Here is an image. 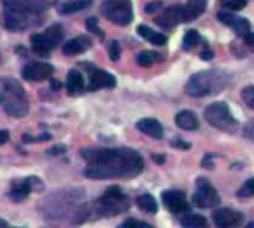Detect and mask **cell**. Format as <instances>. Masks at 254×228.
<instances>
[{
    "mask_svg": "<svg viewBox=\"0 0 254 228\" xmlns=\"http://www.w3.org/2000/svg\"><path fill=\"white\" fill-rule=\"evenodd\" d=\"M82 157L88 161L84 175L90 179L135 178L144 170L142 157L129 148L82 151Z\"/></svg>",
    "mask_w": 254,
    "mask_h": 228,
    "instance_id": "1",
    "label": "cell"
},
{
    "mask_svg": "<svg viewBox=\"0 0 254 228\" xmlns=\"http://www.w3.org/2000/svg\"><path fill=\"white\" fill-rule=\"evenodd\" d=\"M230 84V76L223 70H203L194 73L187 85L186 91L191 97H203L211 94H218L223 90H226Z\"/></svg>",
    "mask_w": 254,
    "mask_h": 228,
    "instance_id": "2",
    "label": "cell"
},
{
    "mask_svg": "<svg viewBox=\"0 0 254 228\" xmlns=\"http://www.w3.org/2000/svg\"><path fill=\"white\" fill-rule=\"evenodd\" d=\"M0 104L14 118H23L29 113V97L23 85L12 78L0 79Z\"/></svg>",
    "mask_w": 254,
    "mask_h": 228,
    "instance_id": "3",
    "label": "cell"
},
{
    "mask_svg": "<svg viewBox=\"0 0 254 228\" xmlns=\"http://www.w3.org/2000/svg\"><path fill=\"white\" fill-rule=\"evenodd\" d=\"M130 203L127 195L118 186H109L105 194L96 201L97 216H117L129 209Z\"/></svg>",
    "mask_w": 254,
    "mask_h": 228,
    "instance_id": "4",
    "label": "cell"
},
{
    "mask_svg": "<svg viewBox=\"0 0 254 228\" xmlns=\"http://www.w3.org/2000/svg\"><path fill=\"white\" fill-rule=\"evenodd\" d=\"M205 120L212 127L226 133H235L238 129V121L233 118L229 106L223 101H215L205 109Z\"/></svg>",
    "mask_w": 254,
    "mask_h": 228,
    "instance_id": "5",
    "label": "cell"
},
{
    "mask_svg": "<svg viewBox=\"0 0 254 228\" xmlns=\"http://www.w3.org/2000/svg\"><path fill=\"white\" fill-rule=\"evenodd\" d=\"M100 14L117 26H127L133 21V6L130 0H105Z\"/></svg>",
    "mask_w": 254,
    "mask_h": 228,
    "instance_id": "6",
    "label": "cell"
},
{
    "mask_svg": "<svg viewBox=\"0 0 254 228\" xmlns=\"http://www.w3.org/2000/svg\"><path fill=\"white\" fill-rule=\"evenodd\" d=\"M35 9L20 0H9L5 5V18H6V27L9 30H24L29 27V21L32 18V14Z\"/></svg>",
    "mask_w": 254,
    "mask_h": 228,
    "instance_id": "7",
    "label": "cell"
},
{
    "mask_svg": "<svg viewBox=\"0 0 254 228\" xmlns=\"http://www.w3.org/2000/svg\"><path fill=\"white\" fill-rule=\"evenodd\" d=\"M193 203L200 209L214 207L220 203V195L217 189L203 178L197 179L196 182V191L193 194Z\"/></svg>",
    "mask_w": 254,
    "mask_h": 228,
    "instance_id": "8",
    "label": "cell"
},
{
    "mask_svg": "<svg viewBox=\"0 0 254 228\" xmlns=\"http://www.w3.org/2000/svg\"><path fill=\"white\" fill-rule=\"evenodd\" d=\"M162 200L165 207L171 212V213H183L186 210H189V203L186 198V194L180 189H168L162 192Z\"/></svg>",
    "mask_w": 254,
    "mask_h": 228,
    "instance_id": "9",
    "label": "cell"
},
{
    "mask_svg": "<svg viewBox=\"0 0 254 228\" xmlns=\"http://www.w3.org/2000/svg\"><path fill=\"white\" fill-rule=\"evenodd\" d=\"M54 73V69L51 64L48 63H42V61H35V63H30L27 64L23 72H21V76L26 79V81H30V82H39V81H45V79H50Z\"/></svg>",
    "mask_w": 254,
    "mask_h": 228,
    "instance_id": "10",
    "label": "cell"
},
{
    "mask_svg": "<svg viewBox=\"0 0 254 228\" xmlns=\"http://www.w3.org/2000/svg\"><path fill=\"white\" fill-rule=\"evenodd\" d=\"M217 18L220 23H223L224 26L230 27L238 36H244L250 32V21L247 18H242V17H238L235 15L233 12H229V11H220L217 14Z\"/></svg>",
    "mask_w": 254,
    "mask_h": 228,
    "instance_id": "11",
    "label": "cell"
},
{
    "mask_svg": "<svg viewBox=\"0 0 254 228\" xmlns=\"http://www.w3.org/2000/svg\"><path fill=\"white\" fill-rule=\"evenodd\" d=\"M242 213L229 207L214 212V222L218 228H236L242 224Z\"/></svg>",
    "mask_w": 254,
    "mask_h": 228,
    "instance_id": "12",
    "label": "cell"
},
{
    "mask_svg": "<svg viewBox=\"0 0 254 228\" xmlns=\"http://www.w3.org/2000/svg\"><path fill=\"white\" fill-rule=\"evenodd\" d=\"M115 84H117V79L114 75H111L109 72H105L102 69H94V70H91V75H90L88 90L97 91L100 88H114Z\"/></svg>",
    "mask_w": 254,
    "mask_h": 228,
    "instance_id": "13",
    "label": "cell"
},
{
    "mask_svg": "<svg viewBox=\"0 0 254 228\" xmlns=\"http://www.w3.org/2000/svg\"><path fill=\"white\" fill-rule=\"evenodd\" d=\"M157 26H160L162 29L165 30H171L174 29L177 24L183 23V14H181V6L177 5V6H171L168 9H165V12L156 18L154 21Z\"/></svg>",
    "mask_w": 254,
    "mask_h": 228,
    "instance_id": "14",
    "label": "cell"
},
{
    "mask_svg": "<svg viewBox=\"0 0 254 228\" xmlns=\"http://www.w3.org/2000/svg\"><path fill=\"white\" fill-rule=\"evenodd\" d=\"M208 5V0H187V3L181 6L183 14V23H190L199 18Z\"/></svg>",
    "mask_w": 254,
    "mask_h": 228,
    "instance_id": "15",
    "label": "cell"
},
{
    "mask_svg": "<svg viewBox=\"0 0 254 228\" xmlns=\"http://www.w3.org/2000/svg\"><path fill=\"white\" fill-rule=\"evenodd\" d=\"M39 181L36 178H27V179H21V181H15L12 182V189L9 192V197L14 201H23L35 188V183H38Z\"/></svg>",
    "mask_w": 254,
    "mask_h": 228,
    "instance_id": "16",
    "label": "cell"
},
{
    "mask_svg": "<svg viewBox=\"0 0 254 228\" xmlns=\"http://www.w3.org/2000/svg\"><path fill=\"white\" fill-rule=\"evenodd\" d=\"M136 129L150 136V137H154V139H162L163 137V126L154 120V118H144V120H139L136 123Z\"/></svg>",
    "mask_w": 254,
    "mask_h": 228,
    "instance_id": "17",
    "label": "cell"
},
{
    "mask_svg": "<svg viewBox=\"0 0 254 228\" xmlns=\"http://www.w3.org/2000/svg\"><path fill=\"white\" fill-rule=\"evenodd\" d=\"M30 45L35 54L41 55V57H47L54 48L56 45L44 35V33H36L30 38Z\"/></svg>",
    "mask_w": 254,
    "mask_h": 228,
    "instance_id": "18",
    "label": "cell"
},
{
    "mask_svg": "<svg viewBox=\"0 0 254 228\" xmlns=\"http://www.w3.org/2000/svg\"><path fill=\"white\" fill-rule=\"evenodd\" d=\"M90 46H91V41L87 36H78L75 39L67 41L62 49L66 55H78V54H82L84 51H87Z\"/></svg>",
    "mask_w": 254,
    "mask_h": 228,
    "instance_id": "19",
    "label": "cell"
},
{
    "mask_svg": "<svg viewBox=\"0 0 254 228\" xmlns=\"http://www.w3.org/2000/svg\"><path fill=\"white\" fill-rule=\"evenodd\" d=\"M175 123L180 129L187 132H194L199 129V120L196 117V113L191 110H181L180 113H177Z\"/></svg>",
    "mask_w": 254,
    "mask_h": 228,
    "instance_id": "20",
    "label": "cell"
},
{
    "mask_svg": "<svg viewBox=\"0 0 254 228\" xmlns=\"http://www.w3.org/2000/svg\"><path fill=\"white\" fill-rule=\"evenodd\" d=\"M66 88H67V92L70 95H79L81 92H84L85 82H84L82 75L76 69L69 70L67 79H66Z\"/></svg>",
    "mask_w": 254,
    "mask_h": 228,
    "instance_id": "21",
    "label": "cell"
},
{
    "mask_svg": "<svg viewBox=\"0 0 254 228\" xmlns=\"http://www.w3.org/2000/svg\"><path fill=\"white\" fill-rule=\"evenodd\" d=\"M136 32H138V35H139L142 39H145V41L151 42L153 45L162 46V45H166V42H168V38H166L165 35H162V33H157V32L151 30L148 26L141 24V26H138Z\"/></svg>",
    "mask_w": 254,
    "mask_h": 228,
    "instance_id": "22",
    "label": "cell"
},
{
    "mask_svg": "<svg viewBox=\"0 0 254 228\" xmlns=\"http://www.w3.org/2000/svg\"><path fill=\"white\" fill-rule=\"evenodd\" d=\"M93 3V0H69V2H64L59 12L63 14V15H69V14H73V12H79L82 9H87L90 8Z\"/></svg>",
    "mask_w": 254,
    "mask_h": 228,
    "instance_id": "23",
    "label": "cell"
},
{
    "mask_svg": "<svg viewBox=\"0 0 254 228\" xmlns=\"http://www.w3.org/2000/svg\"><path fill=\"white\" fill-rule=\"evenodd\" d=\"M136 204L141 210L144 212H148V213H156L159 206H157V201L156 198L151 195V194H142L136 198Z\"/></svg>",
    "mask_w": 254,
    "mask_h": 228,
    "instance_id": "24",
    "label": "cell"
},
{
    "mask_svg": "<svg viewBox=\"0 0 254 228\" xmlns=\"http://www.w3.org/2000/svg\"><path fill=\"white\" fill-rule=\"evenodd\" d=\"M181 224H183L184 228H209L206 218L202 216V215H194V213L184 216Z\"/></svg>",
    "mask_w": 254,
    "mask_h": 228,
    "instance_id": "25",
    "label": "cell"
},
{
    "mask_svg": "<svg viewBox=\"0 0 254 228\" xmlns=\"http://www.w3.org/2000/svg\"><path fill=\"white\" fill-rule=\"evenodd\" d=\"M56 46L62 42V39H63V27L60 26V24H53V26H50L47 30H45V33H44Z\"/></svg>",
    "mask_w": 254,
    "mask_h": 228,
    "instance_id": "26",
    "label": "cell"
},
{
    "mask_svg": "<svg viewBox=\"0 0 254 228\" xmlns=\"http://www.w3.org/2000/svg\"><path fill=\"white\" fill-rule=\"evenodd\" d=\"M200 41V36L196 30H189L186 35H184V39H183V48L184 51H190L193 49Z\"/></svg>",
    "mask_w": 254,
    "mask_h": 228,
    "instance_id": "27",
    "label": "cell"
},
{
    "mask_svg": "<svg viewBox=\"0 0 254 228\" xmlns=\"http://www.w3.org/2000/svg\"><path fill=\"white\" fill-rule=\"evenodd\" d=\"M220 3L223 5L224 9H229L232 12L241 11L245 8L247 5V0H220Z\"/></svg>",
    "mask_w": 254,
    "mask_h": 228,
    "instance_id": "28",
    "label": "cell"
},
{
    "mask_svg": "<svg viewBox=\"0 0 254 228\" xmlns=\"http://www.w3.org/2000/svg\"><path fill=\"white\" fill-rule=\"evenodd\" d=\"M241 97L242 100L245 101V104L254 110V85H248V87H244L242 91H241Z\"/></svg>",
    "mask_w": 254,
    "mask_h": 228,
    "instance_id": "29",
    "label": "cell"
},
{
    "mask_svg": "<svg viewBox=\"0 0 254 228\" xmlns=\"http://www.w3.org/2000/svg\"><path fill=\"white\" fill-rule=\"evenodd\" d=\"M154 61H156V54L151 51H142L138 55V64L142 67H150V66H153Z\"/></svg>",
    "mask_w": 254,
    "mask_h": 228,
    "instance_id": "30",
    "label": "cell"
},
{
    "mask_svg": "<svg viewBox=\"0 0 254 228\" xmlns=\"http://www.w3.org/2000/svg\"><path fill=\"white\" fill-rule=\"evenodd\" d=\"M118 228H153V227L144 221H138L135 218H130V219H126Z\"/></svg>",
    "mask_w": 254,
    "mask_h": 228,
    "instance_id": "31",
    "label": "cell"
},
{
    "mask_svg": "<svg viewBox=\"0 0 254 228\" xmlns=\"http://www.w3.org/2000/svg\"><path fill=\"white\" fill-rule=\"evenodd\" d=\"M108 54H109V58L112 61H117L121 55V46L118 44V41H111L108 44Z\"/></svg>",
    "mask_w": 254,
    "mask_h": 228,
    "instance_id": "32",
    "label": "cell"
},
{
    "mask_svg": "<svg viewBox=\"0 0 254 228\" xmlns=\"http://www.w3.org/2000/svg\"><path fill=\"white\" fill-rule=\"evenodd\" d=\"M85 26H87V29L90 30V32H93L96 36H99L100 39H103L105 38V35H103V32L99 29V26H97V21L94 20V18H88L87 21H85Z\"/></svg>",
    "mask_w": 254,
    "mask_h": 228,
    "instance_id": "33",
    "label": "cell"
},
{
    "mask_svg": "<svg viewBox=\"0 0 254 228\" xmlns=\"http://www.w3.org/2000/svg\"><path fill=\"white\" fill-rule=\"evenodd\" d=\"M242 135H244V137H247L248 140H253V142H254V120L248 121V123L244 126Z\"/></svg>",
    "mask_w": 254,
    "mask_h": 228,
    "instance_id": "34",
    "label": "cell"
},
{
    "mask_svg": "<svg viewBox=\"0 0 254 228\" xmlns=\"http://www.w3.org/2000/svg\"><path fill=\"white\" fill-rule=\"evenodd\" d=\"M239 195H254V179H250L244 183L239 191Z\"/></svg>",
    "mask_w": 254,
    "mask_h": 228,
    "instance_id": "35",
    "label": "cell"
},
{
    "mask_svg": "<svg viewBox=\"0 0 254 228\" xmlns=\"http://www.w3.org/2000/svg\"><path fill=\"white\" fill-rule=\"evenodd\" d=\"M162 6H163V3L160 2V0H154V2L145 5V9H144V11H145V14H153V12L162 9Z\"/></svg>",
    "mask_w": 254,
    "mask_h": 228,
    "instance_id": "36",
    "label": "cell"
},
{
    "mask_svg": "<svg viewBox=\"0 0 254 228\" xmlns=\"http://www.w3.org/2000/svg\"><path fill=\"white\" fill-rule=\"evenodd\" d=\"M244 44L248 49H251L254 52V33L248 32L247 35H244Z\"/></svg>",
    "mask_w": 254,
    "mask_h": 228,
    "instance_id": "37",
    "label": "cell"
},
{
    "mask_svg": "<svg viewBox=\"0 0 254 228\" xmlns=\"http://www.w3.org/2000/svg\"><path fill=\"white\" fill-rule=\"evenodd\" d=\"M66 146L64 145H56L54 148H51L50 151H48V154H51V155H60V154H63V152H66Z\"/></svg>",
    "mask_w": 254,
    "mask_h": 228,
    "instance_id": "38",
    "label": "cell"
},
{
    "mask_svg": "<svg viewBox=\"0 0 254 228\" xmlns=\"http://www.w3.org/2000/svg\"><path fill=\"white\" fill-rule=\"evenodd\" d=\"M212 57H214V52H212L209 48H205V49L200 52V58H202V60H206V61H208V60H212Z\"/></svg>",
    "mask_w": 254,
    "mask_h": 228,
    "instance_id": "39",
    "label": "cell"
},
{
    "mask_svg": "<svg viewBox=\"0 0 254 228\" xmlns=\"http://www.w3.org/2000/svg\"><path fill=\"white\" fill-rule=\"evenodd\" d=\"M9 140V132L8 130H0V145H5Z\"/></svg>",
    "mask_w": 254,
    "mask_h": 228,
    "instance_id": "40",
    "label": "cell"
},
{
    "mask_svg": "<svg viewBox=\"0 0 254 228\" xmlns=\"http://www.w3.org/2000/svg\"><path fill=\"white\" fill-rule=\"evenodd\" d=\"M172 145H174V146H178V148H184V149L190 148V145H189V143H184V142H183V140H180V139L174 140V142H172Z\"/></svg>",
    "mask_w": 254,
    "mask_h": 228,
    "instance_id": "41",
    "label": "cell"
},
{
    "mask_svg": "<svg viewBox=\"0 0 254 228\" xmlns=\"http://www.w3.org/2000/svg\"><path fill=\"white\" fill-rule=\"evenodd\" d=\"M153 160H154L157 164H163V163H165V157H163V155H153Z\"/></svg>",
    "mask_w": 254,
    "mask_h": 228,
    "instance_id": "42",
    "label": "cell"
},
{
    "mask_svg": "<svg viewBox=\"0 0 254 228\" xmlns=\"http://www.w3.org/2000/svg\"><path fill=\"white\" fill-rule=\"evenodd\" d=\"M6 227H8L6 221H3V219H0V228H6Z\"/></svg>",
    "mask_w": 254,
    "mask_h": 228,
    "instance_id": "43",
    "label": "cell"
},
{
    "mask_svg": "<svg viewBox=\"0 0 254 228\" xmlns=\"http://www.w3.org/2000/svg\"><path fill=\"white\" fill-rule=\"evenodd\" d=\"M59 87H62L59 82H56V81H53V88H59Z\"/></svg>",
    "mask_w": 254,
    "mask_h": 228,
    "instance_id": "44",
    "label": "cell"
},
{
    "mask_svg": "<svg viewBox=\"0 0 254 228\" xmlns=\"http://www.w3.org/2000/svg\"><path fill=\"white\" fill-rule=\"evenodd\" d=\"M245 228H254V222H248Z\"/></svg>",
    "mask_w": 254,
    "mask_h": 228,
    "instance_id": "45",
    "label": "cell"
}]
</instances>
